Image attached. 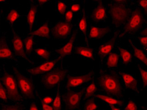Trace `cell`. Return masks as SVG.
<instances>
[{"label": "cell", "mask_w": 147, "mask_h": 110, "mask_svg": "<svg viewBox=\"0 0 147 110\" xmlns=\"http://www.w3.org/2000/svg\"><path fill=\"white\" fill-rule=\"evenodd\" d=\"M136 67L139 71V80L142 85V89L145 90L147 87V68L137 62H136Z\"/></svg>", "instance_id": "83f0119b"}, {"label": "cell", "mask_w": 147, "mask_h": 110, "mask_svg": "<svg viewBox=\"0 0 147 110\" xmlns=\"http://www.w3.org/2000/svg\"><path fill=\"white\" fill-rule=\"evenodd\" d=\"M29 35L34 37L41 38L44 39L51 38L50 25L49 20L44 22L36 30L32 31Z\"/></svg>", "instance_id": "603a6c76"}, {"label": "cell", "mask_w": 147, "mask_h": 110, "mask_svg": "<svg viewBox=\"0 0 147 110\" xmlns=\"http://www.w3.org/2000/svg\"></svg>", "instance_id": "f5cc1de1"}, {"label": "cell", "mask_w": 147, "mask_h": 110, "mask_svg": "<svg viewBox=\"0 0 147 110\" xmlns=\"http://www.w3.org/2000/svg\"><path fill=\"white\" fill-rule=\"evenodd\" d=\"M134 4L133 0H113L106 5L110 26L114 34L118 35L132 13Z\"/></svg>", "instance_id": "7a4b0ae2"}, {"label": "cell", "mask_w": 147, "mask_h": 110, "mask_svg": "<svg viewBox=\"0 0 147 110\" xmlns=\"http://www.w3.org/2000/svg\"><path fill=\"white\" fill-rule=\"evenodd\" d=\"M64 21L67 23H73L74 20V13L71 10L67 9L63 15Z\"/></svg>", "instance_id": "f35d334b"}, {"label": "cell", "mask_w": 147, "mask_h": 110, "mask_svg": "<svg viewBox=\"0 0 147 110\" xmlns=\"http://www.w3.org/2000/svg\"><path fill=\"white\" fill-rule=\"evenodd\" d=\"M53 99H54V97L51 96H46L44 97L42 99L41 103L51 105L53 102Z\"/></svg>", "instance_id": "60d3db41"}, {"label": "cell", "mask_w": 147, "mask_h": 110, "mask_svg": "<svg viewBox=\"0 0 147 110\" xmlns=\"http://www.w3.org/2000/svg\"><path fill=\"white\" fill-rule=\"evenodd\" d=\"M99 88L98 93L116 99H124L125 90L118 73V70H108L99 63V74L96 78Z\"/></svg>", "instance_id": "6da1fadb"}, {"label": "cell", "mask_w": 147, "mask_h": 110, "mask_svg": "<svg viewBox=\"0 0 147 110\" xmlns=\"http://www.w3.org/2000/svg\"><path fill=\"white\" fill-rule=\"evenodd\" d=\"M140 110H147V106L145 105H141Z\"/></svg>", "instance_id": "c3c4849f"}, {"label": "cell", "mask_w": 147, "mask_h": 110, "mask_svg": "<svg viewBox=\"0 0 147 110\" xmlns=\"http://www.w3.org/2000/svg\"><path fill=\"white\" fill-rule=\"evenodd\" d=\"M128 45L131 48L134 60L147 68V53H145L140 48H138L133 39H128Z\"/></svg>", "instance_id": "44dd1931"}, {"label": "cell", "mask_w": 147, "mask_h": 110, "mask_svg": "<svg viewBox=\"0 0 147 110\" xmlns=\"http://www.w3.org/2000/svg\"><path fill=\"white\" fill-rule=\"evenodd\" d=\"M2 17L9 24L10 27H14L15 24L22 17L21 13L16 8H11L5 13L3 14Z\"/></svg>", "instance_id": "d4e9b609"}, {"label": "cell", "mask_w": 147, "mask_h": 110, "mask_svg": "<svg viewBox=\"0 0 147 110\" xmlns=\"http://www.w3.org/2000/svg\"></svg>", "instance_id": "816d5d0a"}, {"label": "cell", "mask_w": 147, "mask_h": 110, "mask_svg": "<svg viewBox=\"0 0 147 110\" xmlns=\"http://www.w3.org/2000/svg\"><path fill=\"white\" fill-rule=\"evenodd\" d=\"M11 69L20 93L26 101L37 100L39 99V93L33 80L24 74L17 64L13 65Z\"/></svg>", "instance_id": "277c9868"}, {"label": "cell", "mask_w": 147, "mask_h": 110, "mask_svg": "<svg viewBox=\"0 0 147 110\" xmlns=\"http://www.w3.org/2000/svg\"><path fill=\"white\" fill-rule=\"evenodd\" d=\"M63 59L56 57L49 60H45L35 66L27 68L26 71L30 76H41L49 71H51L56 67L62 63Z\"/></svg>", "instance_id": "8fae6325"}, {"label": "cell", "mask_w": 147, "mask_h": 110, "mask_svg": "<svg viewBox=\"0 0 147 110\" xmlns=\"http://www.w3.org/2000/svg\"><path fill=\"white\" fill-rule=\"evenodd\" d=\"M69 74L68 66H64L61 63L51 71L40 76V81L45 90L55 89L62 85Z\"/></svg>", "instance_id": "8992f818"}, {"label": "cell", "mask_w": 147, "mask_h": 110, "mask_svg": "<svg viewBox=\"0 0 147 110\" xmlns=\"http://www.w3.org/2000/svg\"><path fill=\"white\" fill-rule=\"evenodd\" d=\"M113 30L109 26H100L89 23L88 37V40H102Z\"/></svg>", "instance_id": "2e32d148"}, {"label": "cell", "mask_w": 147, "mask_h": 110, "mask_svg": "<svg viewBox=\"0 0 147 110\" xmlns=\"http://www.w3.org/2000/svg\"><path fill=\"white\" fill-rule=\"evenodd\" d=\"M0 70H1V67H0Z\"/></svg>", "instance_id": "f907efd6"}, {"label": "cell", "mask_w": 147, "mask_h": 110, "mask_svg": "<svg viewBox=\"0 0 147 110\" xmlns=\"http://www.w3.org/2000/svg\"><path fill=\"white\" fill-rule=\"evenodd\" d=\"M33 36L29 35L23 38L25 52L27 56L30 55L33 50L34 38Z\"/></svg>", "instance_id": "d6a6232c"}, {"label": "cell", "mask_w": 147, "mask_h": 110, "mask_svg": "<svg viewBox=\"0 0 147 110\" xmlns=\"http://www.w3.org/2000/svg\"><path fill=\"white\" fill-rule=\"evenodd\" d=\"M0 110H26L25 104L8 102L0 104Z\"/></svg>", "instance_id": "4dcf8cb0"}, {"label": "cell", "mask_w": 147, "mask_h": 110, "mask_svg": "<svg viewBox=\"0 0 147 110\" xmlns=\"http://www.w3.org/2000/svg\"><path fill=\"white\" fill-rule=\"evenodd\" d=\"M95 6L91 14L89 15V19L96 24L99 23H106L108 19L107 5L101 0L94 1Z\"/></svg>", "instance_id": "5bb4252c"}, {"label": "cell", "mask_w": 147, "mask_h": 110, "mask_svg": "<svg viewBox=\"0 0 147 110\" xmlns=\"http://www.w3.org/2000/svg\"><path fill=\"white\" fill-rule=\"evenodd\" d=\"M0 102L1 103H8L7 94L5 88L2 84L1 78H0Z\"/></svg>", "instance_id": "d590c367"}, {"label": "cell", "mask_w": 147, "mask_h": 110, "mask_svg": "<svg viewBox=\"0 0 147 110\" xmlns=\"http://www.w3.org/2000/svg\"><path fill=\"white\" fill-rule=\"evenodd\" d=\"M115 48L118 52L120 63L122 65L127 66L130 65L133 62L132 53L126 48L117 44Z\"/></svg>", "instance_id": "cb8c5ba5"}, {"label": "cell", "mask_w": 147, "mask_h": 110, "mask_svg": "<svg viewBox=\"0 0 147 110\" xmlns=\"http://www.w3.org/2000/svg\"><path fill=\"white\" fill-rule=\"evenodd\" d=\"M74 25L73 23L58 20L53 25L50 26L51 38L54 40H63L68 39L73 34Z\"/></svg>", "instance_id": "30bf717a"}, {"label": "cell", "mask_w": 147, "mask_h": 110, "mask_svg": "<svg viewBox=\"0 0 147 110\" xmlns=\"http://www.w3.org/2000/svg\"><path fill=\"white\" fill-rule=\"evenodd\" d=\"M60 85L56 89V94L52 103L53 110H61L62 108V93L61 88L62 85Z\"/></svg>", "instance_id": "f546056e"}, {"label": "cell", "mask_w": 147, "mask_h": 110, "mask_svg": "<svg viewBox=\"0 0 147 110\" xmlns=\"http://www.w3.org/2000/svg\"><path fill=\"white\" fill-rule=\"evenodd\" d=\"M123 107V110H140L141 105L134 99L129 98Z\"/></svg>", "instance_id": "e575fe53"}, {"label": "cell", "mask_w": 147, "mask_h": 110, "mask_svg": "<svg viewBox=\"0 0 147 110\" xmlns=\"http://www.w3.org/2000/svg\"><path fill=\"white\" fill-rule=\"evenodd\" d=\"M74 53L86 60L94 62L97 56V48L91 45H77L74 47Z\"/></svg>", "instance_id": "d6986e66"}, {"label": "cell", "mask_w": 147, "mask_h": 110, "mask_svg": "<svg viewBox=\"0 0 147 110\" xmlns=\"http://www.w3.org/2000/svg\"><path fill=\"white\" fill-rule=\"evenodd\" d=\"M12 35L10 42V46L14 54L18 58H22L31 64H33V61L29 58L25 52L23 38L19 35L14 27H10Z\"/></svg>", "instance_id": "7c38bea8"}, {"label": "cell", "mask_w": 147, "mask_h": 110, "mask_svg": "<svg viewBox=\"0 0 147 110\" xmlns=\"http://www.w3.org/2000/svg\"><path fill=\"white\" fill-rule=\"evenodd\" d=\"M34 54L40 58L45 60L51 59L52 52L47 48H37L34 50Z\"/></svg>", "instance_id": "1f68e13d"}, {"label": "cell", "mask_w": 147, "mask_h": 110, "mask_svg": "<svg viewBox=\"0 0 147 110\" xmlns=\"http://www.w3.org/2000/svg\"><path fill=\"white\" fill-rule=\"evenodd\" d=\"M29 110H40L35 103H31L29 105Z\"/></svg>", "instance_id": "ee69618b"}, {"label": "cell", "mask_w": 147, "mask_h": 110, "mask_svg": "<svg viewBox=\"0 0 147 110\" xmlns=\"http://www.w3.org/2000/svg\"><path fill=\"white\" fill-rule=\"evenodd\" d=\"M95 78H96V73L94 68L80 75L69 74L65 80V89L68 90L81 89L85 87Z\"/></svg>", "instance_id": "52a82bcc"}, {"label": "cell", "mask_w": 147, "mask_h": 110, "mask_svg": "<svg viewBox=\"0 0 147 110\" xmlns=\"http://www.w3.org/2000/svg\"><path fill=\"white\" fill-rule=\"evenodd\" d=\"M118 73L125 90L131 91L137 96L142 93L143 90L140 86V80L136 75L122 69H118Z\"/></svg>", "instance_id": "9c48e42d"}, {"label": "cell", "mask_w": 147, "mask_h": 110, "mask_svg": "<svg viewBox=\"0 0 147 110\" xmlns=\"http://www.w3.org/2000/svg\"><path fill=\"white\" fill-rule=\"evenodd\" d=\"M134 39L140 42V48L147 53V36L137 35Z\"/></svg>", "instance_id": "8d00e7d4"}, {"label": "cell", "mask_w": 147, "mask_h": 110, "mask_svg": "<svg viewBox=\"0 0 147 110\" xmlns=\"http://www.w3.org/2000/svg\"><path fill=\"white\" fill-rule=\"evenodd\" d=\"M118 35H114L110 39L104 41L100 44L97 48V56L99 58V63H102L105 58L116 48L117 45Z\"/></svg>", "instance_id": "9a60e30c"}, {"label": "cell", "mask_w": 147, "mask_h": 110, "mask_svg": "<svg viewBox=\"0 0 147 110\" xmlns=\"http://www.w3.org/2000/svg\"><path fill=\"white\" fill-rule=\"evenodd\" d=\"M69 10H71L74 14H81L82 11V7L81 4L77 3H72L70 5Z\"/></svg>", "instance_id": "74e56055"}, {"label": "cell", "mask_w": 147, "mask_h": 110, "mask_svg": "<svg viewBox=\"0 0 147 110\" xmlns=\"http://www.w3.org/2000/svg\"><path fill=\"white\" fill-rule=\"evenodd\" d=\"M82 110H99L100 105L95 97L83 101L82 105Z\"/></svg>", "instance_id": "f1b7e54d"}, {"label": "cell", "mask_w": 147, "mask_h": 110, "mask_svg": "<svg viewBox=\"0 0 147 110\" xmlns=\"http://www.w3.org/2000/svg\"><path fill=\"white\" fill-rule=\"evenodd\" d=\"M8 35L5 31L0 34V61H12L19 63L16 57L8 42Z\"/></svg>", "instance_id": "4fadbf2b"}, {"label": "cell", "mask_w": 147, "mask_h": 110, "mask_svg": "<svg viewBox=\"0 0 147 110\" xmlns=\"http://www.w3.org/2000/svg\"><path fill=\"white\" fill-rule=\"evenodd\" d=\"M137 35L140 36H147V25L144 26V27L140 30Z\"/></svg>", "instance_id": "b9f144b4"}, {"label": "cell", "mask_w": 147, "mask_h": 110, "mask_svg": "<svg viewBox=\"0 0 147 110\" xmlns=\"http://www.w3.org/2000/svg\"><path fill=\"white\" fill-rule=\"evenodd\" d=\"M0 3H8V1L6 0H0Z\"/></svg>", "instance_id": "681fc988"}, {"label": "cell", "mask_w": 147, "mask_h": 110, "mask_svg": "<svg viewBox=\"0 0 147 110\" xmlns=\"http://www.w3.org/2000/svg\"><path fill=\"white\" fill-rule=\"evenodd\" d=\"M137 5L142 10L144 13L147 15V1L146 0H139L134 1Z\"/></svg>", "instance_id": "ab89813d"}, {"label": "cell", "mask_w": 147, "mask_h": 110, "mask_svg": "<svg viewBox=\"0 0 147 110\" xmlns=\"http://www.w3.org/2000/svg\"><path fill=\"white\" fill-rule=\"evenodd\" d=\"M0 78L7 91L9 102L26 104V101L20 93L15 76L8 71L4 65L1 67Z\"/></svg>", "instance_id": "5b68a950"}, {"label": "cell", "mask_w": 147, "mask_h": 110, "mask_svg": "<svg viewBox=\"0 0 147 110\" xmlns=\"http://www.w3.org/2000/svg\"><path fill=\"white\" fill-rule=\"evenodd\" d=\"M107 106H109L111 110H123L122 108V107H119V106L112 105H108Z\"/></svg>", "instance_id": "bcb514c9"}, {"label": "cell", "mask_w": 147, "mask_h": 110, "mask_svg": "<svg viewBox=\"0 0 147 110\" xmlns=\"http://www.w3.org/2000/svg\"><path fill=\"white\" fill-rule=\"evenodd\" d=\"M77 32L73 33L68 38V40L63 45L54 50V52L56 56L63 59L65 57H69L74 53L75 42L77 38Z\"/></svg>", "instance_id": "ac0fdd59"}, {"label": "cell", "mask_w": 147, "mask_h": 110, "mask_svg": "<svg viewBox=\"0 0 147 110\" xmlns=\"http://www.w3.org/2000/svg\"><path fill=\"white\" fill-rule=\"evenodd\" d=\"M99 92V88L96 78L86 85L85 87L83 95V102L88 99L94 97L96 94Z\"/></svg>", "instance_id": "4316f807"}, {"label": "cell", "mask_w": 147, "mask_h": 110, "mask_svg": "<svg viewBox=\"0 0 147 110\" xmlns=\"http://www.w3.org/2000/svg\"><path fill=\"white\" fill-rule=\"evenodd\" d=\"M134 2L132 13L119 33L118 42L126 38L134 40L140 30L147 25V15L137 5L134 1Z\"/></svg>", "instance_id": "3957f363"}, {"label": "cell", "mask_w": 147, "mask_h": 110, "mask_svg": "<svg viewBox=\"0 0 147 110\" xmlns=\"http://www.w3.org/2000/svg\"><path fill=\"white\" fill-rule=\"evenodd\" d=\"M102 63L104 66L108 70H118L120 64L119 55L118 52L115 49L104 60Z\"/></svg>", "instance_id": "7402d4cb"}, {"label": "cell", "mask_w": 147, "mask_h": 110, "mask_svg": "<svg viewBox=\"0 0 147 110\" xmlns=\"http://www.w3.org/2000/svg\"><path fill=\"white\" fill-rule=\"evenodd\" d=\"M3 11L2 10H0V34L1 33V19L2 17V15L3 14Z\"/></svg>", "instance_id": "7dc6e473"}, {"label": "cell", "mask_w": 147, "mask_h": 110, "mask_svg": "<svg viewBox=\"0 0 147 110\" xmlns=\"http://www.w3.org/2000/svg\"><path fill=\"white\" fill-rule=\"evenodd\" d=\"M42 110H53L52 105L41 103Z\"/></svg>", "instance_id": "7bdbcfd3"}, {"label": "cell", "mask_w": 147, "mask_h": 110, "mask_svg": "<svg viewBox=\"0 0 147 110\" xmlns=\"http://www.w3.org/2000/svg\"><path fill=\"white\" fill-rule=\"evenodd\" d=\"M81 17L78 19L77 23V33H80L84 37L85 45H90L88 37V27L89 15L85 7V2L82 5V11Z\"/></svg>", "instance_id": "e0dca14e"}, {"label": "cell", "mask_w": 147, "mask_h": 110, "mask_svg": "<svg viewBox=\"0 0 147 110\" xmlns=\"http://www.w3.org/2000/svg\"><path fill=\"white\" fill-rule=\"evenodd\" d=\"M94 97L95 99L100 101V102L106 104L107 105H112L123 107L125 103V99H120L100 93L96 94Z\"/></svg>", "instance_id": "484cf974"}, {"label": "cell", "mask_w": 147, "mask_h": 110, "mask_svg": "<svg viewBox=\"0 0 147 110\" xmlns=\"http://www.w3.org/2000/svg\"><path fill=\"white\" fill-rule=\"evenodd\" d=\"M30 4L26 15V25L29 34L33 31L34 26L36 23L39 7L36 1H30Z\"/></svg>", "instance_id": "ffe728a7"}, {"label": "cell", "mask_w": 147, "mask_h": 110, "mask_svg": "<svg viewBox=\"0 0 147 110\" xmlns=\"http://www.w3.org/2000/svg\"><path fill=\"white\" fill-rule=\"evenodd\" d=\"M85 87L80 89H68L62 93V99L66 110H79L83 103Z\"/></svg>", "instance_id": "ba28073f"}, {"label": "cell", "mask_w": 147, "mask_h": 110, "mask_svg": "<svg viewBox=\"0 0 147 110\" xmlns=\"http://www.w3.org/2000/svg\"><path fill=\"white\" fill-rule=\"evenodd\" d=\"M36 1L38 5V7L39 6L41 7L42 5H45L50 2V1H48V0H38V1Z\"/></svg>", "instance_id": "f6af8a7d"}, {"label": "cell", "mask_w": 147, "mask_h": 110, "mask_svg": "<svg viewBox=\"0 0 147 110\" xmlns=\"http://www.w3.org/2000/svg\"><path fill=\"white\" fill-rule=\"evenodd\" d=\"M55 11L57 14L63 15L67 10V5L66 2L63 1L57 0L55 4Z\"/></svg>", "instance_id": "836d02e7"}]
</instances>
